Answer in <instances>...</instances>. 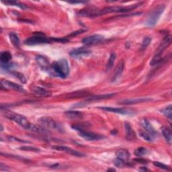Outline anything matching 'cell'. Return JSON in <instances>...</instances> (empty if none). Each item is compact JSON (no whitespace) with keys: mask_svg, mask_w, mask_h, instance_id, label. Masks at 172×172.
Returning a JSON list of instances; mask_svg holds the SVG:
<instances>
[{"mask_svg":"<svg viewBox=\"0 0 172 172\" xmlns=\"http://www.w3.org/2000/svg\"><path fill=\"white\" fill-rule=\"evenodd\" d=\"M3 114L6 118L16 122L19 126H20V127L26 130H28V131L36 133H43L44 131V128L41 127L40 125H36L31 123V122H30L28 120L27 118L24 116L20 115V114H18L17 113H15L7 110H5Z\"/></svg>","mask_w":172,"mask_h":172,"instance_id":"obj_1","label":"cell"},{"mask_svg":"<svg viewBox=\"0 0 172 172\" xmlns=\"http://www.w3.org/2000/svg\"><path fill=\"white\" fill-rule=\"evenodd\" d=\"M142 3H136V4L131 5L128 7L124 6H112V7H107L101 10H90V16L91 17H96L101 15H104L110 13H115V12H128V11L135 10L137 7L141 6Z\"/></svg>","mask_w":172,"mask_h":172,"instance_id":"obj_2","label":"cell"},{"mask_svg":"<svg viewBox=\"0 0 172 172\" xmlns=\"http://www.w3.org/2000/svg\"><path fill=\"white\" fill-rule=\"evenodd\" d=\"M51 68L55 73L62 78H65L69 73V67L65 59H61L51 65Z\"/></svg>","mask_w":172,"mask_h":172,"instance_id":"obj_3","label":"cell"},{"mask_svg":"<svg viewBox=\"0 0 172 172\" xmlns=\"http://www.w3.org/2000/svg\"><path fill=\"white\" fill-rule=\"evenodd\" d=\"M39 122L40 126L47 129L48 131L49 130V131H54L59 132H64V129L62 125L51 117H42L39 120Z\"/></svg>","mask_w":172,"mask_h":172,"instance_id":"obj_4","label":"cell"},{"mask_svg":"<svg viewBox=\"0 0 172 172\" xmlns=\"http://www.w3.org/2000/svg\"><path fill=\"white\" fill-rule=\"evenodd\" d=\"M52 38H47L42 34H37L35 36L26 39L24 41V43L26 45L34 46L42 44H48L52 43Z\"/></svg>","mask_w":172,"mask_h":172,"instance_id":"obj_5","label":"cell"},{"mask_svg":"<svg viewBox=\"0 0 172 172\" xmlns=\"http://www.w3.org/2000/svg\"><path fill=\"white\" fill-rule=\"evenodd\" d=\"M165 8L166 6L163 4L159 5L153 11V12L151 14L149 17L148 18L146 22V25L148 26H155L157 24V22H158L160 16H161V15L163 14Z\"/></svg>","mask_w":172,"mask_h":172,"instance_id":"obj_6","label":"cell"},{"mask_svg":"<svg viewBox=\"0 0 172 172\" xmlns=\"http://www.w3.org/2000/svg\"><path fill=\"white\" fill-rule=\"evenodd\" d=\"M79 136L82 137L83 139L88 141H97L104 138V136L103 135H99V134H96L94 132L86 131H84V130H80V131H79Z\"/></svg>","mask_w":172,"mask_h":172,"instance_id":"obj_7","label":"cell"},{"mask_svg":"<svg viewBox=\"0 0 172 172\" xmlns=\"http://www.w3.org/2000/svg\"><path fill=\"white\" fill-rule=\"evenodd\" d=\"M52 149H55L56 151H62V152H65L67 153L73 155L75 157H85L86 155L82 153H80L78 151H76L75 149H73L68 147L67 146H63V145H57V146H54L52 147Z\"/></svg>","mask_w":172,"mask_h":172,"instance_id":"obj_8","label":"cell"},{"mask_svg":"<svg viewBox=\"0 0 172 172\" xmlns=\"http://www.w3.org/2000/svg\"><path fill=\"white\" fill-rule=\"evenodd\" d=\"M98 108L101 109L104 111L108 112H112L114 113L122 114V115H129V114H133V111L131 110H127L126 108H114V107H98Z\"/></svg>","mask_w":172,"mask_h":172,"instance_id":"obj_9","label":"cell"},{"mask_svg":"<svg viewBox=\"0 0 172 172\" xmlns=\"http://www.w3.org/2000/svg\"><path fill=\"white\" fill-rule=\"evenodd\" d=\"M2 87H4L5 89H10L15 91H19V92L26 93V90L23 87L18 85L17 83H15L14 82H11L8 81V80H2L1 81Z\"/></svg>","mask_w":172,"mask_h":172,"instance_id":"obj_10","label":"cell"},{"mask_svg":"<svg viewBox=\"0 0 172 172\" xmlns=\"http://www.w3.org/2000/svg\"><path fill=\"white\" fill-rule=\"evenodd\" d=\"M104 39V36L100 34H94V35L87 36L82 40V43L86 45H93L100 43Z\"/></svg>","mask_w":172,"mask_h":172,"instance_id":"obj_11","label":"cell"},{"mask_svg":"<svg viewBox=\"0 0 172 172\" xmlns=\"http://www.w3.org/2000/svg\"><path fill=\"white\" fill-rule=\"evenodd\" d=\"M36 61L37 64L39 65V67L44 71H50L51 68V65L49 64L48 60L45 58L44 57L41 55H37L36 57Z\"/></svg>","mask_w":172,"mask_h":172,"instance_id":"obj_12","label":"cell"},{"mask_svg":"<svg viewBox=\"0 0 172 172\" xmlns=\"http://www.w3.org/2000/svg\"><path fill=\"white\" fill-rule=\"evenodd\" d=\"M152 100L149 98H133V99H127V100H122L119 102L120 104L122 105H132L139 103L146 102L149 101H151Z\"/></svg>","mask_w":172,"mask_h":172,"instance_id":"obj_13","label":"cell"},{"mask_svg":"<svg viewBox=\"0 0 172 172\" xmlns=\"http://www.w3.org/2000/svg\"><path fill=\"white\" fill-rule=\"evenodd\" d=\"M91 53V51L85 47H79L73 49L69 52V55L72 57H78L80 56H84L89 55Z\"/></svg>","mask_w":172,"mask_h":172,"instance_id":"obj_14","label":"cell"},{"mask_svg":"<svg viewBox=\"0 0 172 172\" xmlns=\"http://www.w3.org/2000/svg\"><path fill=\"white\" fill-rule=\"evenodd\" d=\"M32 92L35 94L37 96L40 97H44V98H48L51 96L52 93L51 91H49L48 90H46L44 88H42V87H38V86H34L32 88Z\"/></svg>","mask_w":172,"mask_h":172,"instance_id":"obj_15","label":"cell"},{"mask_svg":"<svg viewBox=\"0 0 172 172\" xmlns=\"http://www.w3.org/2000/svg\"><path fill=\"white\" fill-rule=\"evenodd\" d=\"M141 124L142 126V127L145 130V131H147V132H149L152 136H155L156 132L155 131L154 128L153 127L152 124L150 123V122L149 121L147 118H143L142 120H141Z\"/></svg>","mask_w":172,"mask_h":172,"instance_id":"obj_16","label":"cell"},{"mask_svg":"<svg viewBox=\"0 0 172 172\" xmlns=\"http://www.w3.org/2000/svg\"><path fill=\"white\" fill-rule=\"evenodd\" d=\"M124 128L126 132V139L128 141H132L136 139V133L128 122H125Z\"/></svg>","mask_w":172,"mask_h":172,"instance_id":"obj_17","label":"cell"},{"mask_svg":"<svg viewBox=\"0 0 172 172\" xmlns=\"http://www.w3.org/2000/svg\"><path fill=\"white\" fill-rule=\"evenodd\" d=\"M124 68V62L123 60H122L120 61V63H118V66L116 68L115 72H114V74L112 78V82H115L120 78L122 72H123Z\"/></svg>","mask_w":172,"mask_h":172,"instance_id":"obj_18","label":"cell"},{"mask_svg":"<svg viewBox=\"0 0 172 172\" xmlns=\"http://www.w3.org/2000/svg\"><path fill=\"white\" fill-rule=\"evenodd\" d=\"M65 116L71 120H78L82 119L83 117V114L79 111H74V110H70L65 112Z\"/></svg>","mask_w":172,"mask_h":172,"instance_id":"obj_19","label":"cell"},{"mask_svg":"<svg viewBox=\"0 0 172 172\" xmlns=\"http://www.w3.org/2000/svg\"><path fill=\"white\" fill-rule=\"evenodd\" d=\"M116 156L122 160L127 161L130 158L131 155H130V153L127 149H118L116 151Z\"/></svg>","mask_w":172,"mask_h":172,"instance_id":"obj_20","label":"cell"},{"mask_svg":"<svg viewBox=\"0 0 172 172\" xmlns=\"http://www.w3.org/2000/svg\"><path fill=\"white\" fill-rule=\"evenodd\" d=\"M115 94H104V95H95V96L90 97L87 100V102H91V101H95V100H104V99H108L113 97Z\"/></svg>","mask_w":172,"mask_h":172,"instance_id":"obj_21","label":"cell"},{"mask_svg":"<svg viewBox=\"0 0 172 172\" xmlns=\"http://www.w3.org/2000/svg\"><path fill=\"white\" fill-rule=\"evenodd\" d=\"M9 38L12 44L16 48H20V39L17 34L14 32H11L9 34Z\"/></svg>","mask_w":172,"mask_h":172,"instance_id":"obj_22","label":"cell"},{"mask_svg":"<svg viewBox=\"0 0 172 172\" xmlns=\"http://www.w3.org/2000/svg\"><path fill=\"white\" fill-rule=\"evenodd\" d=\"M162 134L167 142L169 144H171L172 141V133L171 130L167 127H163L162 128Z\"/></svg>","mask_w":172,"mask_h":172,"instance_id":"obj_23","label":"cell"},{"mask_svg":"<svg viewBox=\"0 0 172 172\" xmlns=\"http://www.w3.org/2000/svg\"><path fill=\"white\" fill-rule=\"evenodd\" d=\"M11 59V55L10 52L4 51L1 53L0 56V60H1L2 64H7L9 63L10 60Z\"/></svg>","mask_w":172,"mask_h":172,"instance_id":"obj_24","label":"cell"},{"mask_svg":"<svg viewBox=\"0 0 172 172\" xmlns=\"http://www.w3.org/2000/svg\"><path fill=\"white\" fill-rule=\"evenodd\" d=\"M116 55L115 52H112L111 54H110L109 59L108 61V63H107L106 67L107 71L110 70L114 65V62H115V60H116Z\"/></svg>","mask_w":172,"mask_h":172,"instance_id":"obj_25","label":"cell"},{"mask_svg":"<svg viewBox=\"0 0 172 172\" xmlns=\"http://www.w3.org/2000/svg\"><path fill=\"white\" fill-rule=\"evenodd\" d=\"M171 108L172 106L169 105L168 106L166 107V108L160 110V112H161L166 117H167V118H168L170 120H171Z\"/></svg>","mask_w":172,"mask_h":172,"instance_id":"obj_26","label":"cell"},{"mask_svg":"<svg viewBox=\"0 0 172 172\" xmlns=\"http://www.w3.org/2000/svg\"><path fill=\"white\" fill-rule=\"evenodd\" d=\"M3 3H5L6 4H7L9 6H17L18 7H20L21 9H26V7L25 5L22 4L21 3H19L16 1H14V0H7V1L3 2Z\"/></svg>","mask_w":172,"mask_h":172,"instance_id":"obj_27","label":"cell"},{"mask_svg":"<svg viewBox=\"0 0 172 172\" xmlns=\"http://www.w3.org/2000/svg\"><path fill=\"white\" fill-rule=\"evenodd\" d=\"M113 163L114 164V166L118 167H124L128 165V164L126 163L124 160H122L118 157L114 159Z\"/></svg>","mask_w":172,"mask_h":172,"instance_id":"obj_28","label":"cell"},{"mask_svg":"<svg viewBox=\"0 0 172 172\" xmlns=\"http://www.w3.org/2000/svg\"><path fill=\"white\" fill-rule=\"evenodd\" d=\"M151 41H152L151 37H150V36L145 37L143 40L142 45H141V50H145V49H146L150 45Z\"/></svg>","mask_w":172,"mask_h":172,"instance_id":"obj_29","label":"cell"},{"mask_svg":"<svg viewBox=\"0 0 172 172\" xmlns=\"http://www.w3.org/2000/svg\"><path fill=\"white\" fill-rule=\"evenodd\" d=\"M139 135L143 139L148 141V142H151L153 139V136H152L151 134H149V132H143V131H141L139 132Z\"/></svg>","mask_w":172,"mask_h":172,"instance_id":"obj_30","label":"cell"},{"mask_svg":"<svg viewBox=\"0 0 172 172\" xmlns=\"http://www.w3.org/2000/svg\"><path fill=\"white\" fill-rule=\"evenodd\" d=\"M148 153V151L144 147H139L135 150V155L137 157H141L143 155H146Z\"/></svg>","mask_w":172,"mask_h":172,"instance_id":"obj_31","label":"cell"},{"mask_svg":"<svg viewBox=\"0 0 172 172\" xmlns=\"http://www.w3.org/2000/svg\"><path fill=\"white\" fill-rule=\"evenodd\" d=\"M19 149H20V150L25 151H31V152H35V153H38V152L40 151L39 149L33 147H30V146H23V147H20Z\"/></svg>","mask_w":172,"mask_h":172,"instance_id":"obj_32","label":"cell"},{"mask_svg":"<svg viewBox=\"0 0 172 172\" xmlns=\"http://www.w3.org/2000/svg\"><path fill=\"white\" fill-rule=\"evenodd\" d=\"M88 95L87 93L83 92V91H74V92L71 93L69 94V98H79L81 96H85V95Z\"/></svg>","mask_w":172,"mask_h":172,"instance_id":"obj_33","label":"cell"},{"mask_svg":"<svg viewBox=\"0 0 172 172\" xmlns=\"http://www.w3.org/2000/svg\"><path fill=\"white\" fill-rule=\"evenodd\" d=\"M12 73L16 76V77L20 80V81L23 83H26V78H25V76L23 75L21 73H19V72H13Z\"/></svg>","mask_w":172,"mask_h":172,"instance_id":"obj_34","label":"cell"},{"mask_svg":"<svg viewBox=\"0 0 172 172\" xmlns=\"http://www.w3.org/2000/svg\"><path fill=\"white\" fill-rule=\"evenodd\" d=\"M153 165H154L155 166H156V167H157L160 168V169H162V170H167V171L170 170V166H166V165H165V164L162 163L158 162H153Z\"/></svg>","mask_w":172,"mask_h":172,"instance_id":"obj_35","label":"cell"},{"mask_svg":"<svg viewBox=\"0 0 172 172\" xmlns=\"http://www.w3.org/2000/svg\"><path fill=\"white\" fill-rule=\"evenodd\" d=\"M7 139L10 141H14V142H18V143H30L29 141H26L23 139H20L18 138H16L14 136H7Z\"/></svg>","mask_w":172,"mask_h":172,"instance_id":"obj_36","label":"cell"},{"mask_svg":"<svg viewBox=\"0 0 172 172\" xmlns=\"http://www.w3.org/2000/svg\"><path fill=\"white\" fill-rule=\"evenodd\" d=\"M1 154H2V155H5V156H7V157H11V158H14V159H22V160H25V159H26L25 158L22 157H20V156H18V155H12V154H7V153L3 154V153H2Z\"/></svg>","mask_w":172,"mask_h":172,"instance_id":"obj_37","label":"cell"},{"mask_svg":"<svg viewBox=\"0 0 172 172\" xmlns=\"http://www.w3.org/2000/svg\"><path fill=\"white\" fill-rule=\"evenodd\" d=\"M86 31V30H78V31H75V32H72L71 34H69V36H77V35H79V34H82L83 32H84Z\"/></svg>","mask_w":172,"mask_h":172,"instance_id":"obj_38","label":"cell"},{"mask_svg":"<svg viewBox=\"0 0 172 172\" xmlns=\"http://www.w3.org/2000/svg\"><path fill=\"white\" fill-rule=\"evenodd\" d=\"M135 161H136L137 162H139V163H147L146 161H145V159H135Z\"/></svg>","mask_w":172,"mask_h":172,"instance_id":"obj_39","label":"cell"},{"mask_svg":"<svg viewBox=\"0 0 172 172\" xmlns=\"http://www.w3.org/2000/svg\"><path fill=\"white\" fill-rule=\"evenodd\" d=\"M71 3H86V2H69Z\"/></svg>","mask_w":172,"mask_h":172,"instance_id":"obj_40","label":"cell"},{"mask_svg":"<svg viewBox=\"0 0 172 172\" xmlns=\"http://www.w3.org/2000/svg\"><path fill=\"white\" fill-rule=\"evenodd\" d=\"M108 171H116V170H114V169H112H112H109V170H108Z\"/></svg>","mask_w":172,"mask_h":172,"instance_id":"obj_41","label":"cell"},{"mask_svg":"<svg viewBox=\"0 0 172 172\" xmlns=\"http://www.w3.org/2000/svg\"><path fill=\"white\" fill-rule=\"evenodd\" d=\"M3 126H2V124H1V131H3Z\"/></svg>","mask_w":172,"mask_h":172,"instance_id":"obj_42","label":"cell"},{"mask_svg":"<svg viewBox=\"0 0 172 172\" xmlns=\"http://www.w3.org/2000/svg\"><path fill=\"white\" fill-rule=\"evenodd\" d=\"M140 170H143V171H146V170H147L146 168H144V169H140Z\"/></svg>","mask_w":172,"mask_h":172,"instance_id":"obj_43","label":"cell"}]
</instances>
